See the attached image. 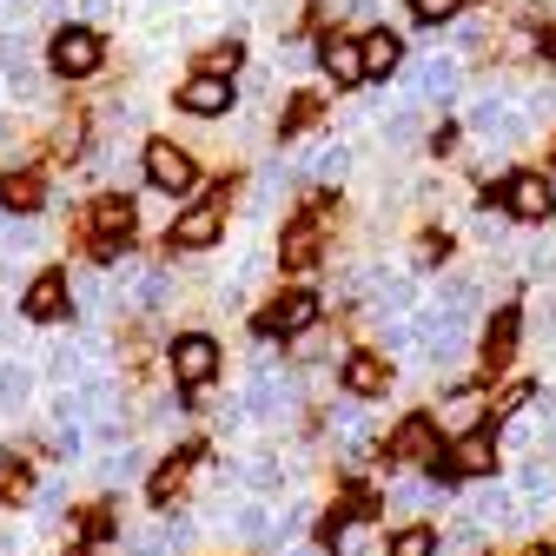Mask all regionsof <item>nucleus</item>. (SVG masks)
Instances as JSON below:
<instances>
[{"mask_svg":"<svg viewBox=\"0 0 556 556\" xmlns=\"http://www.w3.org/2000/svg\"><path fill=\"white\" fill-rule=\"evenodd\" d=\"M477 205H504L517 226H549L556 186H549V173H504L491 192H477Z\"/></svg>","mask_w":556,"mask_h":556,"instance_id":"f257e3e1","label":"nucleus"},{"mask_svg":"<svg viewBox=\"0 0 556 556\" xmlns=\"http://www.w3.org/2000/svg\"><path fill=\"white\" fill-rule=\"evenodd\" d=\"M451 451V438H444V425H438V417H404V425L391 431V464L397 470H431L438 457Z\"/></svg>","mask_w":556,"mask_h":556,"instance_id":"f03ea898","label":"nucleus"},{"mask_svg":"<svg viewBox=\"0 0 556 556\" xmlns=\"http://www.w3.org/2000/svg\"><path fill=\"white\" fill-rule=\"evenodd\" d=\"M464 87V60L457 53H425L417 60V74H410V100L417 106H451Z\"/></svg>","mask_w":556,"mask_h":556,"instance_id":"7ed1b4c3","label":"nucleus"},{"mask_svg":"<svg viewBox=\"0 0 556 556\" xmlns=\"http://www.w3.org/2000/svg\"><path fill=\"white\" fill-rule=\"evenodd\" d=\"M47 60H53V74H66V80H80V74H93L100 66V34L93 27H60L53 40H47Z\"/></svg>","mask_w":556,"mask_h":556,"instance_id":"20e7f679","label":"nucleus"},{"mask_svg":"<svg viewBox=\"0 0 556 556\" xmlns=\"http://www.w3.org/2000/svg\"><path fill=\"white\" fill-rule=\"evenodd\" d=\"M464 517H470V523H483V530H497V523H530L536 510H523V504H517V491H510V483L477 477V491H470Z\"/></svg>","mask_w":556,"mask_h":556,"instance_id":"39448f33","label":"nucleus"},{"mask_svg":"<svg viewBox=\"0 0 556 556\" xmlns=\"http://www.w3.org/2000/svg\"><path fill=\"white\" fill-rule=\"evenodd\" d=\"M213 371H219V344L205 338V331H186V338L173 344V378H179L186 391H199V384H213Z\"/></svg>","mask_w":556,"mask_h":556,"instance_id":"423d86ee","label":"nucleus"},{"mask_svg":"<svg viewBox=\"0 0 556 556\" xmlns=\"http://www.w3.org/2000/svg\"><path fill=\"white\" fill-rule=\"evenodd\" d=\"M147 179H153L160 192H192V186H199V166L173 147V139H153V147H147Z\"/></svg>","mask_w":556,"mask_h":556,"instance_id":"0eeeda50","label":"nucleus"},{"mask_svg":"<svg viewBox=\"0 0 556 556\" xmlns=\"http://www.w3.org/2000/svg\"><path fill=\"white\" fill-rule=\"evenodd\" d=\"M517 344H523V312L510 305V312H497L491 325H483V371H510V358H517Z\"/></svg>","mask_w":556,"mask_h":556,"instance_id":"6e6552de","label":"nucleus"},{"mask_svg":"<svg viewBox=\"0 0 556 556\" xmlns=\"http://www.w3.org/2000/svg\"><path fill=\"white\" fill-rule=\"evenodd\" d=\"M318 66H325L338 87H365V40L358 34H331L318 47Z\"/></svg>","mask_w":556,"mask_h":556,"instance_id":"1a4fd4ad","label":"nucleus"},{"mask_svg":"<svg viewBox=\"0 0 556 556\" xmlns=\"http://www.w3.org/2000/svg\"><path fill=\"white\" fill-rule=\"evenodd\" d=\"M318 312H325V299H318V292H286V299H271V312L258 318V331H278V338H292V331L318 325Z\"/></svg>","mask_w":556,"mask_h":556,"instance_id":"9d476101","label":"nucleus"},{"mask_svg":"<svg viewBox=\"0 0 556 556\" xmlns=\"http://www.w3.org/2000/svg\"><path fill=\"white\" fill-rule=\"evenodd\" d=\"M245 410H252V417H286V410H292V378H278L271 365H252Z\"/></svg>","mask_w":556,"mask_h":556,"instance_id":"9b49d317","label":"nucleus"},{"mask_svg":"<svg viewBox=\"0 0 556 556\" xmlns=\"http://www.w3.org/2000/svg\"><path fill=\"white\" fill-rule=\"evenodd\" d=\"M451 457H457V470L464 477H491V464L504 457V438L483 425V431H464V438H451Z\"/></svg>","mask_w":556,"mask_h":556,"instance_id":"f8f14e48","label":"nucleus"},{"mask_svg":"<svg viewBox=\"0 0 556 556\" xmlns=\"http://www.w3.org/2000/svg\"><path fill=\"white\" fill-rule=\"evenodd\" d=\"M192 464H199V451H173V457H166V464L147 477V497H153V510H179V491H186Z\"/></svg>","mask_w":556,"mask_h":556,"instance_id":"ddd939ff","label":"nucleus"},{"mask_svg":"<svg viewBox=\"0 0 556 556\" xmlns=\"http://www.w3.org/2000/svg\"><path fill=\"white\" fill-rule=\"evenodd\" d=\"M438 425H444V438L483 431V425H491V404H483V391H477V384H470V391H451V397H444V410H438Z\"/></svg>","mask_w":556,"mask_h":556,"instance_id":"4468645a","label":"nucleus"},{"mask_svg":"<svg viewBox=\"0 0 556 556\" xmlns=\"http://www.w3.org/2000/svg\"><path fill=\"white\" fill-rule=\"evenodd\" d=\"M338 378H344V391L352 397H378V391H391V365L378 358V352H352L338 365Z\"/></svg>","mask_w":556,"mask_h":556,"instance_id":"2eb2a0df","label":"nucleus"},{"mask_svg":"<svg viewBox=\"0 0 556 556\" xmlns=\"http://www.w3.org/2000/svg\"><path fill=\"white\" fill-rule=\"evenodd\" d=\"M358 40H365V80L384 87L397 66H404V40H397L391 27H371V34H358Z\"/></svg>","mask_w":556,"mask_h":556,"instance_id":"dca6fc26","label":"nucleus"},{"mask_svg":"<svg viewBox=\"0 0 556 556\" xmlns=\"http://www.w3.org/2000/svg\"><path fill=\"white\" fill-rule=\"evenodd\" d=\"M510 491H517V504H523V510H543V504L556 497V470H549V457H523Z\"/></svg>","mask_w":556,"mask_h":556,"instance_id":"f3484780","label":"nucleus"},{"mask_svg":"<svg viewBox=\"0 0 556 556\" xmlns=\"http://www.w3.org/2000/svg\"><path fill=\"white\" fill-rule=\"evenodd\" d=\"M438 491H444V483H438L431 470H404V477L391 483V510L417 517V510H431V504H438Z\"/></svg>","mask_w":556,"mask_h":556,"instance_id":"a211bd4d","label":"nucleus"},{"mask_svg":"<svg viewBox=\"0 0 556 556\" xmlns=\"http://www.w3.org/2000/svg\"><path fill=\"white\" fill-rule=\"evenodd\" d=\"M179 106H186V113H205V119H213V113H226V106H232V87H226L219 74H199L192 87H179Z\"/></svg>","mask_w":556,"mask_h":556,"instance_id":"6ab92c4d","label":"nucleus"},{"mask_svg":"<svg viewBox=\"0 0 556 556\" xmlns=\"http://www.w3.org/2000/svg\"><path fill=\"white\" fill-rule=\"evenodd\" d=\"M312 186H338L344 173H352V147L344 139H331V147H318V153H305V166H299Z\"/></svg>","mask_w":556,"mask_h":556,"instance_id":"aec40b11","label":"nucleus"},{"mask_svg":"<svg viewBox=\"0 0 556 556\" xmlns=\"http://www.w3.org/2000/svg\"><path fill=\"white\" fill-rule=\"evenodd\" d=\"M438 305H444L451 318H464V325H477L483 312H491V305H483V286H477V278H444V292H438Z\"/></svg>","mask_w":556,"mask_h":556,"instance_id":"412c9836","label":"nucleus"},{"mask_svg":"<svg viewBox=\"0 0 556 556\" xmlns=\"http://www.w3.org/2000/svg\"><path fill=\"white\" fill-rule=\"evenodd\" d=\"M126 219H132V213H126V199H100V205H93V239H100L106 258L126 252Z\"/></svg>","mask_w":556,"mask_h":556,"instance_id":"4be33fe9","label":"nucleus"},{"mask_svg":"<svg viewBox=\"0 0 556 556\" xmlns=\"http://www.w3.org/2000/svg\"><path fill=\"white\" fill-rule=\"evenodd\" d=\"M219 239V205H192V213L173 226V245H186V252H205Z\"/></svg>","mask_w":556,"mask_h":556,"instance_id":"5701e85b","label":"nucleus"},{"mask_svg":"<svg viewBox=\"0 0 556 556\" xmlns=\"http://www.w3.org/2000/svg\"><path fill=\"white\" fill-rule=\"evenodd\" d=\"M66 312V278L60 271H40L27 286V318H60Z\"/></svg>","mask_w":556,"mask_h":556,"instance_id":"b1692460","label":"nucleus"},{"mask_svg":"<svg viewBox=\"0 0 556 556\" xmlns=\"http://www.w3.org/2000/svg\"><path fill=\"white\" fill-rule=\"evenodd\" d=\"M0 205H8V213H40V205H47V179H34V173L0 179Z\"/></svg>","mask_w":556,"mask_h":556,"instance_id":"393cba45","label":"nucleus"},{"mask_svg":"<svg viewBox=\"0 0 556 556\" xmlns=\"http://www.w3.org/2000/svg\"><path fill=\"white\" fill-rule=\"evenodd\" d=\"M278 265H286V271H312L318 265V232L312 226H292L286 245H278Z\"/></svg>","mask_w":556,"mask_h":556,"instance_id":"a878e982","label":"nucleus"},{"mask_svg":"<svg viewBox=\"0 0 556 556\" xmlns=\"http://www.w3.org/2000/svg\"><path fill=\"white\" fill-rule=\"evenodd\" d=\"M410 265H417V271H438V265H451V232H417V245H410Z\"/></svg>","mask_w":556,"mask_h":556,"instance_id":"bb28decb","label":"nucleus"},{"mask_svg":"<svg viewBox=\"0 0 556 556\" xmlns=\"http://www.w3.org/2000/svg\"><path fill=\"white\" fill-rule=\"evenodd\" d=\"M391 556H438V530L431 523H404L391 536Z\"/></svg>","mask_w":556,"mask_h":556,"instance_id":"cd10ccee","label":"nucleus"},{"mask_svg":"<svg viewBox=\"0 0 556 556\" xmlns=\"http://www.w3.org/2000/svg\"><path fill=\"white\" fill-rule=\"evenodd\" d=\"M464 14V0H410V21L425 27V34H438L444 21H457Z\"/></svg>","mask_w":556,"mask_h":556,"instance_id":"c85d7f7f","label":"nucleus"},{"mask_svg":"<svg viewBox=\"0 0 556 556\" xmlns=\"http://www.w3.org/2000/svg\"><path fill=\"white\" fill-rule=\"evenodd\" d=\"M27 397H34V371H27V365H0V404L21 410Z\"/></svg>","mask_w":556,"mask_h":556,"instance_id":"c756f323","label":"nucleus"},{"mask_svg":"<svg viewBox=\"0 0 556 556\" xmlns=\"http://www.w3.org/2000/svg\"><path fill=\"white\" fill-rule=\"evenodd\" d=\"M166 292H173V278H166V271H139V278H132V305H147V312H160Z\"/></svg>","mask_w":556,"mask_h":556,"instance_id":"7c9ffc66","label":"nucleus"},{"mask_svg":"<svg viewBox=\"0 0 556 556\" xmlns=\"http://www.w3.org/2000/svg\"><path fill=\"white\" fill-rule=\"evenodd\" d=\"M139 470H147V457H139L132 444H119V451L106 457V470H100V483H132Z\"/></svg>","mask_w":556,"mask_h":556,"instance_id":"2f4dec72","label":"nucleus"},{"mask_svg":"<svg viewBox=\"0 0 556 556\" xmlns=\"http://www.w3.org/2000/svg\"><path fill=\"white\" fill-rule=\"evenodd\" d=\"M245 483H252V491H278V483H286V470H278V457H271V451H252Z\"/></svg>","mask_w":556,"mask_h":556,"instance_id":"473e14b6","label":"nucleus"},{"mask_svg":"<svg viewBox=\"0 0 556 556\" xmlns=\"http://www.w3.org/2000/svg\"><path fill=\"white\" fill-rule=\"evenodd\" d=\"M239 536H258V543H271V536H278V517H271L265 504H239Z\"/></svg>","mask_w":556,"mask_h":556,"instance_id":"72a5a7b5","label":"nucleus"},{"mask_svg":"<svg viewBox=\"0 0 556 556\" xmlns=\"http://www.w3.org/2000/svg\"><path fill=\"white\" fill-rule=\"evenodd\" d=\"M305 126H318V100H312V93H299V100H292V113H286V139H299Z\"/></svg>","mask_w":556,"mask_h":556,"instance_id":"f704fd0d","label":"nucleus"},{"mask_svg":"<svg viewBox=\"0 0 556 556\" xmlns=\"http://www.w3.org/2000/svg\"><path fill=\"white\" fill-rule=\"evenodd\" d=\"M239 60H245V53H239V40H219L213 53H205V74H219V80H226V74H232Z\"/></svg>","mask_w":556,"mask_h":556,"instance_id":"c9c22d12","label":"nucleus"},{"mask_svg":"<svg viewBox=\"0 0 556 556\" xmlns=\"http://www.w3.org/2000/svg\"><path fill=\"white\" fill-rule=\"evenodd\" d=\"M106 305H113V299H106V286H100V271H93V278H80V312H93V318H100Z\"/></svg>","mask_w":556,"mask_h":556,"instance_id":"e433bc0d","label":"nucleus"},{"mask_svg":"<svg viewBox=\"0 0 556 556\" xmlns=\"http://www.w3.org/2000/svg\"><path fill=\"white\" fill-rule=\"evenodd\" d=\"M457 147H464V126H457V119H444V126L431 132V153H457Z\"/></svg>","mask_w":556,"mask_h":556,"instance_id":"4c0bfd02","label":"nucleus"},{"mask_svg":"<svg viewBox=\"0 0 556 556\" xmlns=\"http://www.w3.org/2000/svg\"><path fill=\"white\" fill-rule=\"evenodd\" d=\"M80 371H87L80 352H60V358H53V384H80Z\"/></svg>","mask_w":556,"mask_h":556,"instance_id":"58836bf2","label":"nucleus"},{"mask_svg":"<svg viewBox=\"0 0 556 556\" xmlns=\"http://www.w3.org/2000/svg\"><path fill=\"white\" fill-rule=\"evenodd\" d=\"M60 504H66V491H60V483H53V491L40 497V523H53V517H60Z\"/></svg>","mask_w":556,"mask_h":556,"instance_id":"ea45409f","label":"nucleus"},{"mask_svg":"<svg viewBox=\"0 0 556 556\" xmlns=\"http://www.w3.org/2000/svg\"><path fill=\"white\" fill-rule=\"evenodd\" d=\"M166 543H173V536H139V543H132V556H166Z\"/></svg>","mask_w":556,"mask_h":556,"instance_id":"a19ab883","label":"nucleus"},{"mask_svg":"<svg viewBox=\"0 0 556 556\" xmlns=\"http://www.w3.org/2000/svg\"><path fill=\"white\" fill-rule=\"evenodd\" d=\"M0 556H21V530H0Z\"/></svg>","mask_w":556,"mask_h":556,"instance_id":"79ce46f5","label":"nucleus"},{"mask_svg":"<svg viewBox=\"0 0 556 556\" xmlns=\"http://www.w3.org/2000/svg\"><path fill=\"white\" fill-rule=\"evenodd\" d=\"M517 556H556V549H549V543H523Z\"/></svg>","mask_w":556,"mask_h":556,"instance_id":"37998d69","label":"nucleus"},{"mask_svg":"<svg viewBox=\"0 0 556 556\" xmlns=\"http://www.w3.org/2000/svg\"><path fill=\"white\" fill-rule=\"evenodd\" d=\"M543 53H549V60H556V27H543Z\"/></svg>","mask_w":556,"mask_h":556,"instance_id":"c03bdc74","label":"nucleus"},{"mask_svg":"<svg viewBox=\"0 0 556 556\" xmlns=\"http://www.w3.org/2000/svg\"><path fill=\"white\" fill-rule=\"evenodd\" d=\"M292 556H318V549H292Z\"/></svg>","mask_w":556,"mask_h":556,"instance_id":"a18cd8bd","label":"nucleus"}]
</instances>
